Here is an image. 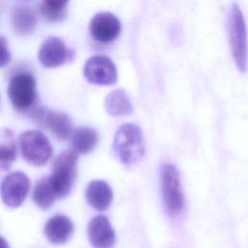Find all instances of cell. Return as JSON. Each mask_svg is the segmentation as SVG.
I'll return each mask as SVG.
<instances>
[{"label": "cell", "mask_w": 248, "mask_h": 248, "mask_svg": "<svg viewBox=\"0 0 248 248\" xmlns=\"http://www.w3.org/2000/svg\"><path fill=\"white\" fill-rule=\"evenodd\" d=\"M78 160V154L72 149L60 152L54 159L48 178L57 199H64L71 193L77 178Z\"/></svg>", "instance_id": "cell-2"}, {"label": "cell", "mask_w": 248, "mask_h": 248, "mask_svg": "<svg viewBox=\"0 0 248 248\" xmlns=\"http://www.w3.org/2000/svg\"><path fill=\"white\" fill-rule=\"evenodd\" d=\"M11 59H12V54L8 47L7 40L4 36L0 35V68L9 64Z\"/></svg>", "instance_id": "cell-21"}, {"label": "cell", "mask_w": 248, "mask_h": 248, "mask_svg": "<svg viewBox=\"0 0 248 248\" xmlns=\"http://www.w3.org/2000/svg\"><path fill=\"white\" fill-rule=\"evenodd\" d=\"M113 152L125 165H132L141 159L145 150L141 129L134 123L121 125L115 133Z\"/></svg>", "instance_id": "cell-1"}, {"label": "cell", "mask_w": 248, "mask_h": 248, "mask_svg": "<svg viewBox=\"0 0 248 248\" xmlns=\"http://www.w3.org/2000/svg\"><path fill=\"white\" fill-rule=\"evenodd\" d=\"M231 50L235 65L241 72L247 70L248 65V41L246 24L243 14L236 3L231 7L228 17Z\"/></svg>", "instance_id": "cell-3"}, {"label": "cell", "mask_w": 248, "mask_h": 248, "mask_svg": "<svg viewBox=\"0 0 248 248\" xmlns=\"http://www.w3.org/2000/svg\"><path fill=\"white\" fill-rule=\"evenodd\" d=\"M105 108L107 111L112 116L128 114L133 110L131 100L122 88L111 91L105 100Z\"/></svg>", "instance_id": "cell-17"}, {"label": "cell", "mask_w": 248, "mask_h": 248, "mask_svg": "<svg viewBox=\"0 0 248 248\" xmlns=\"http://www.w3.org/2000/svg\"><path fill=\"white\" fill-rule=\"evenodd\" d=\"M30 180L21 171H14L7 174L0 184V197L2 202L9 207L20 206L30 190Z\"/></svg>", "instance_id": "cell-7"}, {"label": "cell", "mask_w": 248, "mask_h": 248, "mask_svg": "<svg viewBox=\"0 0 248 248\" xmlns=\"http://www.w3.org/2000/svg\"><path fill=\"white\" fill-rule=\"evenodd\" d=\"M85 198L87 202L96 210H107L113 199L110 186L104 180H93L86 188Z\"/></svg>", "instance_id": "cell-13"}, {"label": "cell", "mask_w": 248, "mask_h": 248, "mask_svg": "<svg viewBox=\"0 0 248 248\" xmlns=\"http://www.w3.org/2000/svg\"><path fill=\"white\" fill-rule=\"evenodd\" d=\"M8 95L16 110H25L37 100L36 80L29 73H18L12 77L8 85Z\"/></svg>", "instance_id": "cell-6"}, {"label": "cell", "mask_w": 248, "mask_h": 248, "mask_svg": "<svg viewBox=\"0 0 248 248\" xmlns=\"http://www.w3.org/2000/svg\"><path fill=\"white\" fill-rule=\"evenodd\" d=\"M75 50L69 48L59 37L49 36L41 45L38 52L40 63L46 68H55L72 61Z\"/></svg>", "instance_id": "cell-9"}, {"label": "cell", "mask_w": 248, "mask_h": 248, "mask_svg": "<svg viewBox=\"0 0 248 248\" xmlns=\"http://www.w3.org/2000/svg\"><path fill=\"white\" fill-rule=\"evenodd\" d=\"M99 140L98 133L91 127H78L71 136V147L77 154H86L92 151Z\"/></svg>", "instance_id": "cell-16"}, {"label": "cell", "mask_w": 248, "mask_h": 248, "mask_svg": "<svg viewBox=\"0 0 248 248\" xmlns=\"http://www.w3.org/2000/svg\"><path fill=\"white\" fill-rule=\"evenodd\" d=\"M12 21L15 32L20 36H26L34 31L38 22V16L30 6L17 4L13 9Z\"/></svg>", "instance_id": "cell-14"}, {"label": "cell", "mask_w": 248, "mask_h": 248, "mask_svg": "<svg viewBox=\"0 0 248 248\" xmlns=\"http://www.w3.org/2000/svg\"><path fill=\"white\" fill-rule=\"evenodd\" d=\"M85 78L94 84L110 85L117 80V71L112 60L106 55L97 54L88 58L83 67Z\"/></svg>", "instance_id": "cell-8"}, {"label": "cell", "mask_w": 248, "mask_h": 248, "mask_svg": "<svg viewBox=\"0 0 248 248\" xmlns=\"http://www.w3.org/2000/svg\"><path fill=\"white\" fill-rule=\"evenodd\" d=\"M16 159V144L11 131L6 130L4 140L0 142V169L7 170Z\"/></svg>", "instance_id": "cell-20"}, {"label": "cell", "mask_w": 248, "mask_h": 248, "mask_svg": "<svg viewBox=\"0 0 248 248\" xmlns=\"http://www.w3.org/2000/svg\"><path fill=\"white\" fill-rule=\"evenodd\" d=\"M161 189L166 211L171 216L178 215L183 209L184 198L179 172L171 164L161 167Z\"/></svg>", "instance_id": "cell-4"}, {"label": "cell", "mask_w": 248, "mask_h": 248, "mask_svg": "<svg viewBox=\"0 0 248 248\" xmlns=\"http://www.w3.org/2000/svg\"><path fill=\"white\" fill-rule=\"evenodd\" d=\"M56 195L51 186L48 176L40 178L33 189L32 200L41 209H48L56 201Z\"/></svg>", "instance_id": "cell-18"}, {"label": "cell", "mask_w": 248, "mask_h": 248, "mask_svg": "<svg viewBox=\"0 0 248 248\" xmlns=\"http://www.w3.org/2000/svg\"><path fill=\"white\" fill-rule=\"evenodd\" d=\"M46 127L58 140H66L73 134V124L68 114L51 110L45 116Z\"/></svg>", "instance_id": "cell-15"}, {"label": "cell", "mask_w": 248, "mask_h": 248, "mask_svg": "<svg viewBox=\"0 0 248 248\" xmlns=\"http://www.w3.org/2000/svg\"><path fill=\"white\" fill-rule=\"evenodd\" d=\"M89 31L95 41L109 43L118 37L121 31V23L113 14L102 12L91 18Z\"/></svg>", "instance_id": "cell-10"}, {"label": "cell", "mask_w": 248, "mask_h": 248, "mask_svg": "<svg viewBox=\"0 0 248 248\" xmlns=\"http://www.w3.org/2000/svg\"><path fill=\"white\" fill-rule=\"evenodd\" d=\"M74 229V224L69 217L63 214H56L46 221L44 232L47 240L52 244H65L71 239Z\"/></svg>", "instance_id": "cell-12"}, {"label": "cell", "mask_w": 248, "mask_h": 248, "mask_svg": "<svg viewBox=\"0 0 248 248\" xmlns=\"http://www.w3.org/2000/svg\"><path fill=\"white\" fill-rule=\"evenodd\" d=\"M22 158L33 166H44L52 155L48 139L38 130H27L19 136Z\"/></svg>", "instance_id": "cell-5"}, {"label": "cell", "mask_w": 248, "mask_h": 248, "mask_svg": "<svg viewBox=\"0 0 248 248\" xmlns=\"http://www.w3.org/2000/svg\"><path fill=\"white\" fill-rule=\"evenodd\" d=\"M68 1L44 0L41 2V13L48 21H61L67 16Z\"/></svg>", "instance_id": "cell-19"}, {"label": "cell", "mask_w": 248, "mask_h": 248, "mask_svg": "<svg viewBox=\"0 0 248 248\" xmlns=\"http://www.w3.org/2000/svg\"><path fill=\"white\" fill-rule=\"evenodd\" d=\"M87 234L94 248H112L115 244V232L105 215H97L90 220Z\"/></svg>", "instance_id": "cell-11"}, {"label": "cell", "mask_w": 248, "mask_h": 248, "mask_svg": "<svg viewBox=\"0 0 248 248\" xmlns=\"http://www.w3.org/2000/svg\"><path fill=\"white\" fill-rule=\"evenodd\" d=\"M0 248H10L8 241L3 236H0Z\"/></svg>", "instance_id": "cell-22"}]
</instances>
